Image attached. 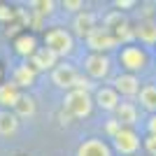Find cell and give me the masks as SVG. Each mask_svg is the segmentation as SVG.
<instances>
[{"instance_id":"cell-1","label":"cell","mask_w":156,"mask_h":156,"mask_svg":"<svg viewBox=\"0 0 156 156\" xmlns=\"http://www.w3.org/2000/svg\"><path fill=\"white\" fill-rule=\"evenodd\" d=\"M65 110L70 112L72 117H89L93 110V100L91 96H89V91H79V89H75V91H70L68 96H65Z\"/></svg>"},{"instance_id":"cell-2","label":"cell","mask_w":156,"mask_h":156,"mask_svg":"<svg viewBox=\"0 0 156 156\" xmlns=\"http://www.w3.org/2000/svg\"><path fill=\"white\" fill-rule=\"evenodd\" d=\"M44 49H49L51 54H56V56H65V54L72 51V35L68 30H63V28H54V30L47 33L44 37Z\"/></svg>"},{"instance_id":"cell-3","label":"cell","mask_w":156,"mask_h":156,"mask_svg":"<svg viewBox=\"0 0 156 156\" xmlns=\"http://www.w3.org/2000/svg\"><path fill=\"white\" fill-rule=\"evenodd\" d=\"M86 42H89V47L93 51H110V49H114L119 44L114 40V35L110 33V28H93L86 35Z\"/></svg>"},{"instance_id":"cell-4","label":"cell","mask_w":156,"mask_h":156,"mask_svg":"<svg viewBox=\"0 0 156 156\" xmlns=\"http://www.w3.org/2000/svg\"><path fill=\"white\" fill-rule=\"evenodd\" d=\"M121 65H124L126 70H130V72L144 70L147 56H144V51H142V49H137V47H126L124 51H121Z\"/></svg>"},{"instance_id":"cell-5","label":"cell","mask_w":156,"mask_h":156,"mask_svg":"<svg viewBox=\"0 0 156 156\" xmlns=\"http://www.w3.org/2000/svg\"><path fill=\"white\" fill-rule=\"evenodd\" d=\"M114 147H117V151H121V154H133V151H137V147H140V137L130 128H121L117 135H114Z\"/></svg>"},{"instance_id":"cell-6","label":"cell","mask_w":156,"mask_h":156,"mask_svg":"<svg viewBox=\"0 0 156 156\" xmlns=\"http://www.w3.org/2000/svg\"><path fill=\"white\" fill-rule=\"evenodd\" d=\"M77 70L72 68V65H58L56 70H54L51 75V82L56 86H61V89H72L75 86V82H77Z\"/></svg>"},{"instance_id":"cell-7","label":"cell","mask_w":156,"mask_h":156,"mask_svg":"<svg viewBox=\"0 0 156 156\" xmlns=\"http://www.w3.org/2000/svg\"><path fill=\"white\" fill-rule=\"evenodd\" d=\"M86 65V72L91 75V77L96 79H103L107 72H110V61L105 58L103 54H93V56H89V58L84 61Z\"/></svg>"},{"instance_id":"cell-8","label":"cell","mask_w":156,"mask_h":156,"mask_svg":"<svg viewBox=\"0 0 156 156\" xmlns=\"http://www.w3.org/2000/svg\"><path fill=\"white\" fill-rule=\"evenodd\" d=\"M77 156H112V151H110V147H107L103 140L91 137V140H86V142L79 144Z\"/></svg>"},{"instance_id":"cell-9","label":"cell","mask_w":156,"mask_h":156,"mask_svg":"<svg viewBox=\"0 0 156 156\" xmlns=\"http://www.w3.org/2000/svg\"><path fill=\"white\" fill-rule=\"evenodd\" d=\"M114 91H121L124 96H135L140 91V82L135 75H119L114 79Z\"/></svg>"},{"instance_id":"cell-10","label":"cell","mask_w":156,"mask_h":156,"mask_svg":"<svg viewBox=\"0 0 156 156\" xmlns=\"http://www.w3.org/2000/svg\"><path fill=\"white\" fill-rule=\"evenodd\" d=\"M96 103L98 107H103V110L112 112V110H117V105H119V93L114 91V89H98L96 91Z\"/></svg>"},{"instance_id":"cell-11","label":"cell","mask_w":156,"mask_h":156,"mask_svg":"<svg viewBox=\"0 0 156 156\" xmlns=\"http://www.w3.org/2000/svg\"><path fill=\"white\" fill-rule=\"evenodd\" d=\"M56 54H51L49 49H40L37 54H33L30 58V68L33 70H49V68H54L56 65Z\"/></svg>"},{"instance_id":"cell-12","label":"cell","mask_w":156,"mask_h":156,"mask_svg":"<svg viewBox=\"0 0 156 156\" xmlns=\"http://www.w3.org/2000/svg\"><path fill=\"white\" fill-rule=\"evenodd\" d=\"M133 35L140 37L144 44H156V23H154V21H149V19L142 21V23L133 30Z\"/></svg>"},{"instance_id":"cell-13","label":"cell","mask_w":156,"mask_h":156,"mask_svg":"<svg viewBox=\"0 0 156 156\" xmlns=\"http://www.w3.org/2000/svg\"><path fill=\"white\" fill-rule=\"evenodd\" d=\"M117 121L119 124H137V110H135V105L133 103H121L117 105Z\"/></svg>"},{"instance_id":"cell-14","label":"cell","mask_w":156,"mask_h":156,"mask_svg":"<svg viewBox=\"0 0 156 156\" xmlns=\"http://www.w3.org/2000/svg\"><path fill=\"white\" fill-rule=\"evenodd\" d=\"M33 82H35V70L28 63L19 65L16 72H14V86H30Z\"/></svg>"},{"instance_id":"cell-15","label":"cell","mask_w":156,"mask_h":156,"mask_svg":"<svg viewBox=\"0 0 156 156\" xmlns=\"http://www.w3.org/2000/svg\"><path fill=\"white\" fill-rule=\"evenodd\" d=\"M19 103V91L14 84H2L0 86V105L2 107H14Z\"/></svg>"},{"instance_id":"cell-16","label":"cell","mask_w":156,"mask_h":156,"mask_svg":"<svg viewBox=\"0 0 156 156\" xmlns=\"http://www.w3.org/2000/svg\"><path fill=\"white\" fill-rule=\"evenodd\" d=\"M16 128H19V121H16V117L14 114H9V112H0V135H14L16 133Z\"/></svg>"},{"instance_id":"cell-17","label":"cell","mask_w":156,"mask_h":156,"mask_svg":"<svg viewBox=\"0 0 156 156\" xmlns=\"http://www.w3.org/2000/svg\"><path fill=\"white\" fill-rule=\"evenodd\" d=\"M137 93H140V103H142L144 110L154 112L156 110V86L154 84H147V86H142Z\"/></svg>"},{"instance_id":"cell-18","label":"cell","mask_w":156,"mask_h":156,"mask_svg":"<svg viewBox=\"0 0 156 156\" xmlns=\"http://www.w3.org/2000/svg\"><path fill=\"white\" fill-rule=\"evenodd\" d=\"M93 23H96V19H93V14H79L77 19H75V30L79 33V35H89V33L93 30Z\"/></svg>"},{"instance_id":"cell-19","label":"cell","mask_w":156,"mask_h":156,"mask_svg":"<svg viewBox=\"0 0 156 156\" xmlns=\"http://www.w3.org/2000/svg\"><path fill=\"white\" fill-rule=\"evenodd\" d=\"M14 49H16L21 56H30V54H35V37H33V35H21V37L14 42Z\"/></svg>"},{"instance_id":"cell-20","label":"cell","mask_w":156,"mask_h":156,"mask_svg":"<svg viewBox=\"0 0 156 156\" xmlns=\"http://www.w3.org/2000/svg\"><path fill=\"white\" fill-rule=\"evenodd\" d=\"M16 112H19V117H33L35 114V100L28 96H19V103L14 105Z\"/></svg>"},{"instance_id":"cell-21","label":"cell","mask_w":156,"mask_h":156,"mask_svg":"<svg viewBox=\"0 0 156 156\" xmlns=\"http://www.w3.org/2000/svg\"><path fill=\"white\" fill-rule=\"evenodd\" d=\"M133 37H135V35H133V28H130L128 23H119V26L114 28V40H117V42H130Z\"/></svg>"},{"instance_id":"cell-22","label":"cell","mask_w":156,"mask_h":156,"mask_svg":"<svg viewBox=\"0 0 156 156\" xmlns=\"http://www.w3.org/2000/svg\"><path fill=\"white\" fill-rule=\"evenodd\" d=\"M144 147H147V151H149L151 156H156V135L147 137V140H144Z\"/></svg>"},{"instance_id":"cell-23","label":"cell","mask_w":156,"mask_h":156,"mask_svg":"<svg viewBox=\"0 0 156 156\" xmlns=\"http://www.w3.org/2000/svg\"><path fill=\"white\" fill-rule=\"evenodd\" d=\"M119 130H121V124H119L117 119H110V121H107V133H110V135H117Z\"/></svg>"},{"instance_id":"cell-24","label":"cell","mask_w":156,"mask_h":156,"mask_svg":"<svg viewBox=\"0 0 156 156\" xmlns=\"http://www.w3.org/2000/svg\"><path fill=\"white\" fill-rule=\"evenodd\" d=\"M63 7L75 12V9H79V7H82V0H68V2H63Z\"/></svg>"},{"instance_id":"cell-25","label":"cell","mask_w":156,"mask_h":156,"mask_svg":"<svg viewBox=\"0 0 156 156\" xmlns=\"http://www.w3.org/2000/svg\"><path fill=\"white\" fill-rule=\"evenodd\" d=\"M37 5L42 7V9H40L42 14H51V7H54V2H37Z\"/></svg>"},{"instance_id":"cell-26","label":"cell","mask_w":156,"mask_h":156,"mask_svg":"<svg viewBox=\"0 0 156 156\" xmlns=\"http://www.w3.org/2000/svg\"><path fill=\"white\" fill-rule=\"evenodd\" d=\"M0 19H2V21L12 19V9H7V7H0Z\"/></svg>"},{"instance_id":"cell-27","label":"cell","mask_w":156,"mask_h":156,"mask_svg":"<svg viewBox=\"0 0 156 156\" xmlns=\"http://www.w3.org/2000/svg\"><path fill=\"white\" fill-rule=\"evenodd\" d=\"M149 135H156V114L149 119Z\"/></svg>"},{"instance_id":"cell-28","label":"cell","mask_w":156,"mask_h":156,"mask_svg":"<svg viewBox=\"0 0 156 156\" xmlns=\"http://www.w3.org/2000/svg\"><path fill=\"white\" fill-rule=\"evenodd\" d=\"M114 5H117V7H133L135 2H133V0H117Z\"/></svg>"}]
</instances>
